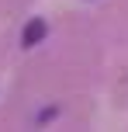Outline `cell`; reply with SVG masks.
<instances>
[{
	"label": "cell",
	"instance_id": "cell-1",
	"mask_svg": "<svg viewBox=\"0 0 128 132\" xmlns=\"http://www.w3.org/2000/svg\"><path fill=\"white\" fill-rule=\"evenodd\" d=\"M45 35H48V24H45L42 18H35L31 24H28L24 31H21V45H24V49H31V45H38V42L45 38Z\"/></svg>",
	"mask_w": 128,
	"mask_h": 132
}]
</instances>
